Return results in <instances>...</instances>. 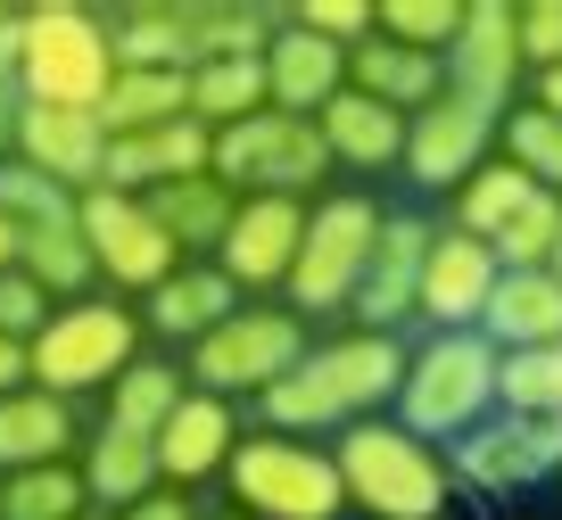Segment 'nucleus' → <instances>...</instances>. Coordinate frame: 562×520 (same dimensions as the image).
<instances>
[{"mask_svg": "<svg viewBox=\"0 0 562 520\" xmlns=\"http://www.w3.org/2000/svg\"><path fill=\"white\" fill-rule=\"evenodd\" d=\"M405 355L414 347L397 339V330H348V339H323L299 355V372L290 381L265 388V430L281 438H323V430H356V421H372L389 397H397L405 381Z\"/></svg>", "mask_w": 562, "mask_h": 520, "instance_id": "1", "label": "nucleus"}, {"mask_svg": "<svg viewBox=\"0 0 562 520\" xmlns=\"http://www.w3.org/2000/svg\"><path fill=\"white\" fill-rule=\"evenodd\" d=\"M331 463H339L348 512L364 520H439L447 496H456V471L439 463V446H422L405 421H381V414L339 430Z\"/></svg>", "mask_w": 562, "mask_h": 520, "instance_id": "2", "label": "nucleus"}, {"mask_svg": "<svg viewBox=\"0 0 562 520\" xmlns=\"http://www.w3.org/2000/svg\"><path fill=\"white\" fill-rule=\"evenodd\" d=\"M140 306L124 297H75L50 306V323L25 339V388H50V397H83V388H116V372L140 364Z\"/></svg>", "mask_w": 562, "mask_h": 520, "instance_id": "3", "label": "nucleus"}, {"mask_svg": "<svg viewBox=\"0 0 562 520\" xmlns=\"http://www.w3.org/2000/svg\"><path fill=\"white\" fill-rule=\"evenodd\" d=\"M116 83L108 18L83 0H34L18 9V91L34 108H100Z\"/></svg>", "mask_w": 562, "mask_h": 520, "instance_id": "4", "label": "nucleus"}, {"mask_svg": "<svg viewBox=\"0 0 562 520\" xmlns=\"http://www.w3.org/2000/svg\"><path fill=\"white\" fill-rule=\"evenodd\" d=\"M496 355L480 330H430V339L405 355L397 381V421L430 446V438H472L496 405Z\"/></svg>", "mask_w": 562, "mask_h": 520, "instance_id": "5", "label": "nucleus"}, {"mask_svg": "<svg viewBox=\"0 0 562 520\" xmlns=\"http://www.w3.org/2000/svg\"><path fill=\"white\" fill-rule=\"evenodd\" d=\"M372 240H381V207L364 191H331L306 207V231H299V257H290V281H281V306L299 314H348L356 290H364V264H372Z\"/></svg>", "mask_w": 562, "mask_h": 520, "instance_id": "6", "label": "nucleus"}, {"mask_svg": "<svg viewBox=\"0 0 562 520\" xmlns=\"http://www.w3.org/2000/svg\"><path fill=\"white\" fill-rule=\"evenodd\" d=\"M224 487H232V504H240V520H339L348 512L331 446L281 438V430L240 438L232 463H224Z\"/></svg>", "mask_w": 562, "mask_h": 520, "instance_id": "7", "label": "nucleus"}, {"mask_svg": "<svg viewBox=\"0 0 562 520\" xmlns=\"http://www.w3.org/2000/svg\"><path fill=\"white\" fill-rule=\"evenodd\" d=\"M207 173L224 182L232 199H306L331 173V149L306 116H281V108H257V116L224 124L215 133Z\"/></svg>", "mask_w": 562, "mask_h": 520, "instance_id": "8", "label": "nucleus"}, {"mask_svg": "<svg viewBox=\"0 0 562 520\" xmlns=\"http://www.w3.org/2000/svg\"><path fill=\"white\" fill-rule=\"evenodd\" d=\"M306 355V323L290 306H232L207 339L191 347V388L207 397H265L273 381H290Z\"/></svg>", "mask_w": 562, "mask_h": 520, "instance_id": "9", "label": "nucleus"}, {"mask_svg": "<svg viewBox=\"0 0 562 520\" xmlns=\"http://www.w3.org/2000/svg\"><path fill=\"white\" fill-rule=\"evenodd\" d=\"M75 231H83V248H91V273L116 297H149L182 264V248L158 231V215L140 207L133 191H83L75 199Z\"/></svg>", "mask_w": 562, "mask_h": 520, "instance_id": "10", "label": "nucleus"}, {"mask_svg": "<svg viewBox=\"0 0 562 520\" xmlns=\"http://www.w3.org/2000/svg\"><path fill=\"white\" fill-rule=\"evenodd\" d=\"M447 67V91H456L463 108H480V116H505L513 91H521V42H513V9L505 0H463V25L456 42L439 50Z\"/></svg>", "mask_w": 562, "mask_h": 520, "instance_id": "11", "label": "nucleus"}, {"mask_svg": "<svg viewBox=\"0 0 562 520\" xmlns=\"http://www.w3.org/2000/svg\"><path fill=\"white\" fill-rule=\"evenodd\" d=\"M496 157V116H480V108H463L456 91H439L430 108H414L405 116V182H422V191H463L480 166Z\"/></svg>", "mask_w": 562, "mask_h": 520, "instance_id": "12", "label": "nucleus"}, {"mask_svg": "<svg viewBox=\"0 0 562 520\" xmlns=\"http://www.w3.org/2000/svg\"><path fill=\"white\" fill-rule=\"evenodd\" d=\"M299 231H306V199H240L207 264L240 297L281 290V281H290V257H299Z\"/></svg>", "mask_w": 562, "mask_h": 520, "instance_id": "13", "label": "nucleus"}, {"mask_svg": "<svg viewBox=\"0 0 562 520\" xmlns=\"http://www.w3.org/2000/svg\"><path fill=\"white\" fill-rule=\"evenodd\" d=\"M9 157L83 199V191H100V173H108V124H100V108H34L25 100Z\"/></svg>", "mask_w": 562, "mask_h": 520, "instance_id": "14", "label": "nucleus"}, {"mask_svg": "<svg viewBox=\"0 0 562 520\" xmlns=\"http://www.w3.org/2000/svg\"><path fill=\"white\" fill-rule=\"evenodd\" d=\"M447 471H456L463 487H488V496L529 487V479H546V471H562V421L496 414V421H480L472 438H456V463Z\"/></svg>", "mask_w": 562, "mask_h": 520, "instance_id": "15", "label": "nucleus"}, {"mask_svg": "<svg viewBox=\"0 0 562 520\" xmlns=\"http://www.w3.org/2000/svg\"><path fill=\"white\" fill-rule=\"evenodd\" d=\"M496 281H505L496 248H488V240H463L456 224H439V240H430V257H422V297H414V314H422L430 330H480Z\"/></svg>", "mask_w": 562, "mask_h": 520, "instance_id": "16", "label": "nucleus"}, {"mask_svg": "<svg viewBox=\"0 0 562 520\" xmlns=\"http://www.w3.org/2000/svg\"><path fill=\"white\" fill-rule=\"evenodd\" d=\"M158 479L175 487V496H191L199 479H224L232 446H240V414H232L224 397H207V388H182V405L158 421Z\"/></svg>", "mask_w": 562, "mask_h": 520, "instance_id": "17", "label": "nucleus"}, {"mask_svg": "<svg viewBox=\"0 0 562 520\" xmlns=\"http://www.w3.org/2000/svg\"><path fill=\"white\" fill-rule=\"evenodd\" d=\"M439 224L430 215H381V240H372V264H364V290H356V330H397L422 297V257H430Z\"/></svg>", "mask_w": 562, "mask_h": 520, "instance_id": "18", "label": "nucleus"}, {"mask_svg": "<svg viewBox=\"0 0 562 520\" xmlns=\"http://www.w3.org/2000/svg\"><path fill=\"white\" fill-rule=\"evenodd\" d=\"M339 91H348V50H331V42H315L306 25L281 18V34L265 42V108L315 124Z\"/></svg>", "mask_w": 562, "mask_h": 520, "instance_id": "19", "label": "nucleus"}, {"mask_svg": "<svg viewBox=\"0 0 562 520\" xmlns=\"http://www.w3.org/2000/svg\"><path fill=\"white\" fill-rule=\"evenodd\" d=\"M207 157H215V133H207V124H191V116L149 124V133L108 140V173H100V191H133V199H149L158 182L207 173Z\"/></svg>", "mask_w": 562, "mask_h": 520, "instance_id": "20", "label": "nucleus"}, {"mask_svg": "<svg viewBox=\"0 0 562 520\" xmlns=\"http://www.w3.org/2000/svg\"><path fill=\"white\" fill-rule=\"evenodd\" d=\"M348 91L372 108H389V116H414V108H430L447 91V67L439 50H405V42H356L348 50Z\"/></svg>", "mask_w": 562, "mask_h": 520, "instance_id": "21", "label": "nucleus"}, {"mask_svg": "<svg viewBox=\"0 0 562 520\" xmlns=\"http://www.w3.org/2000/svg\"><path fill=\"white\" fill-rule=\"evenodd\" d=\"M232 306H248L240 290H232L224 273H215L207 257H191V264H175V273L158 281V290L140 297V330H158V339H182V347H199L215 323H224Z\"/></svg>", "mask_w": 562, "mask_h": 520, "instance_id": "22", "label": "nucleus"}, {"mask_svg": "<svg viewBox=\"0 0 562 520\" xmlns=\"http://www.w3.org/2000/svg\"><path fill=\"white\" fill-rule=\"evenodd\" d=\"M83 430H75V405L50 388H9L0 397V479L9 471H42V463H75Z\"/></svg>", "mask_w": 562, "mask_h": 520, "instance_id": "23", "label": "nucleus"}, {"mask_svg": "<svg viewBox=\"0 0 562 520\" xmlns=\"http://www.w3.org/2000/svg\"><path fill=\"white\" fill-rule=\"evenodd\" d=\"M480 339L496 355H529V347H562V281L554 273H505L480 314Z\"/></svg>", "mask_w": 562, "mask_h": 520, "instance_id": "24", "label": "nucleus"}, {"mask_svg": "<svg viewBox=\"0 0 562 520\" xmlns=\"http://www.w3.org/2000/svg\"><path fill=\"white\" fill-rule=\"evenodd\" d=\"M75 471H83V496H91V512H124V504H140V496H158V446L149 438H133V430H91L83 438V454H75Z\"/></svg>", "mask_w": 562, "mask_h": 520, "instance_id": "25", "label": "nucleus"}, {"mask_svg": "<svg viewBox=\"0 0 562 520\" xmlns=\"http://www.w3.org/2000/svg\"><path fill=\"white\" fill-rule=\"evenodd\" d=\"M140 207L158 215V231L182 248V264H191V257H215V240H224V224H232L240 199H232L215 173H182V182H158Z\"/></svg>", "mask_w": 562, "mask_h": 520, "instance_id": "26", "label": "nucleus"}, {"mask_svg": "<svg viewBox=\"0 0 562 520\" xmlns=\"http://www.w3.org/2000/svg\"><path fill=\"white\" fill-rule=\"evenodd\" d=\"M315 133H323V149H331V166H348V173H389L405 157V116L356 100V91H339V100L323 108Z\"/></svg>", "mask_w": 562, "mask_h": 520, "instance_id": "27", "label": "nucleus"}, {"mask_svg": "<svg viewBox=\"0 0 562 520\" xmlns=\"http://www.w3.org/2000/svg\"><path fill=\"white\" fill-rule=\"evenodd\" d=\"M108 58L149 75H191V34H182V0H140L108 18Z\"/></svg>", "mask_w": 562, "mask_h": 520, "instance_id": "28", "label": "nucleus"}, {"mask_svg": "<svg viewBox=\"0 0 562 520\" xmlns=\"http://www.w3.org/2000/svg\"><path fill=\"white\" fill-rule=\"evenodd\" d=\"M18 273L34 281L50 306H75V297H91V281H100L75 224H34V231H18Z\"/></svg>", "mask_w": 562, "mask_h": 520, "instance_id": "29", "label": "nucleus"}, {"mask_svg": "<svg viewBox=\"0 0 562 520\" xmlns=\"http://www.w3.org/2000/svg\"><path fill=\"white\" fill-rule=\"evenodd\" d=\"M175 116H191V75L116 67V83H108V100H100L108 140H124V133H149V124H175Z\"/></svg>", "mask_w": 562, "mask_h": 520, "instance_id": "30", "label": "nucleus"}, {"mask_svg": "<svg viewBox=\"0 0 562 520\" xmlns=\"http://www.w3.org/2000/svg\"><path fill=\"white\" fill-rule=\"evenodd\" d=\"M182 388H191V372H182V364H166V355H140V364L116 372V388H108V430L158 438V421L182 405Z\"/></svg>", "mask_w": 562, "mask_h": 520, "instance_id": "31", "label": "nucleus"}, {"mask_svg": "<svg viewBox=\"0 0 562 520\" xmlns=\"http://www.w3.org/2000/svg\"><path fill=\"white\" fill-rule=\"evenodd\" d=\"M257 108H265V58H199L191 67V124L224 133Z\"/></svg>", "mask_w": 562, "mask_h": 520, "instance_id": "32", "label": "nucleus"}, {"mask_svg": "<svg viewBox=\"0 0 562 520\" xmlns=\"http://www.w3.org/2000/svg\"><path fill=\"white\" fill-rule=\"evenodd\" d=\"M496 157H505L521 182H538V191L562 199V116H546V108L513 100L505 116H496Z\"/></svg>", "mask_w": 562, "mask_h": 520, "instance_id": "33", "label": "nucleus"}, {"mask_svg": "<svg viewBox=\"0 0 562 520\" xmlns=\"http://www.w3.org/2000/svg\"><path fill=\"white\" fill-rule=\"evenodd\" d=\"M529 199H538V182H521L505 157H488V166H480L472 182L456 191V231H463V240H488V248H496V240L513 231V215L529 207Z\"/></svg>", "mask_w": 562, "mask_h": 520, "instance_id": "34", "label": "nucleus"}, {"mask_svg": "<svg viewBox=\"0 0 562 520\" xmlns=\"http://www.w3.org/2000/svg\"><path fill=\"white\" fill-rule=\"evenodd\" d=\"M0 520H91L83 471H75V463L9 471V479H0Z\"/></svg>", "mask_w": 562, "mask_h": 520, "instance_id": "35", "label": "nucleus"}, {"mask_svg": "<svg viewBox=\"0 0 562 520\" xmlns=\"http://www.w3.org/2000/svg\"><path fill=\"white\" fill-rule=\"evenodd\" d=\"M496 405H505V414L562 421V347H529V355H505V364H496Z\"/></svg>", "mask_w": 562, "mask_h": 520, "instance_id": "36", "label": "nucleus"}, {"mask_svg": "<svg viewBox=\"0 0 562 520\" xmlns=\"http://www.w3.org/2000/svg\"><path fill=\"white\" fill-rule=\"evenodd\" d=\"M463 25V0H372V34L405 50H447Z\"/></svg>", "mask_w": 562, "mask_h": 520, "instance_id": "37", "label": "nucleus"}, {"mask_svg": "<svg viewBox=\"0 0 562 520\" xmlns=\"http://www.w3.org/2000/svg\"><path fill=\"white\" fill-rule=\"evenodd\" d=\"M0 215H9L18 231H34V224H75V191H58L50 173L18 166V157H0Z\"/></svg>", "mask_w": 562, "mask_h": 520, "instance_id": "38", "label": "nucleus"}, {"mask_svg": "<svg viewBox=\"0 0 562 520\" xmlns=\"http://www.w3.org/2000/svg\"><path fill=\"white\" fill-rule=\"evenodd\" d=\"M554 240H562V199H554V191H538L521 215H513V231L496 240V264H505V273H546Z\"/></svg>", "mask_w": 562, "mask_h": 520, "instance_id": "39", "label": "nucleus"}, {"mask_svg": "<svg viewBox=\"0 0 562 520\" xmlns=\"http://www.w3.org/2000/svg\"><path fill=\"white\" fill-rule=\"evenodd\" d=\"M290 25H306V34L331 42V50H356V42H372V0H299Z\"/></svg>", "mask_w": 562, "mask_h": 520, "instance_id": "40", "label": "nucleus"}, {"mask_svg": "<svg viewBox=\"0 0 562 520\" xmlns=\"http://www.w3.org/2000/svg\"><path fill=\"white\" fill-rule=\"evenodd\" d=\"M513 42H521L529 75L562 67V0H521V9H513Z\"/></svg>", "mask_w": 562, "mask_h": 520, "instance_id": "41", "label": "nucleus"}, {"mask_svg": "<svg viewBox=\"0 0 562 520\" xmlns=\"http://www.w3.org/2000/svg\"><path fill=\"white\" fill-rule=\"evenodd\" d=\"M42 323H50V297H42L34 281L9 264V273H0V339H18V347H25Z\"/></svg>", "mask_w": 562, "mask_h": 520, "instance_id": "42", "label": "nucleus"}, {"mask_svg": "<svg viewBox=\"0 0 562 520\" xmlns=\"http://www.w3.org/2000/svg\"><path fill=\"white\" fill-rule=\"evenodd\" d=\"M18 108H25V91H18V34H9L0 42V157L18 140Z\"/></svg>", "mask_w": 562, "mask_h": 520, "instance_id": "43", "label": "nucleus"}, {"mask_svg": "<svg viewBox=\"0 0 562 520\" xmlns=\"http://www.w3.org/2000/svg\"><path fill=\"white\" fill-rule=\"evenodd\" d=\"M116 520H199V512H191V504L175 496V487H158V496H140V504H124Z\"/></svg>", "mask_w": 562, "mask_h": 520, "instance_id": "44", "label": "nucleus"}, {"mask_svg": "<svg viewBox=\"0 0 562 520\" xmlns=\"http://www.w3.org/2000/svg\"><path fill=\"white\" fill-rule=\"evenodd\" d=\"M529 108H546V116H562V67L529 75Z\"/></svg>", "mask_w": 562, "mask_h": 520, "instance_id": "45", "label": "nucleus"}, {"mask_svg": "<svg viewBox=\"0 0 562 520\" xmlns=\"http://www.w3.org/2000/svg\"><path fill=\"white\" fill-rule=\"evenodd\" d=\"M9 388H25V347L18 339H0V397H9Z\"/></svg>", "mask_w": 562, "mask_h": 520, "instance_id": "46", "label": "nucleus"}, {"mask_svg": "<svg viewBox=\"0 0 562 520\" xmlns=\"http://www.w3.org/2000/svg\"><path fill=\"white\" fill-rule=\"evenodd\" d=\"M9 264H18V224L0 215V273H9Z\"/></svg>", "mask_w": 562, "mask_h": 520, "instance_id": "47", "label": "nucleus"}, {"mask_svg": "<svg viewBox=\"0 0 562 520\" xmlns=\"http://www.w3.org/2000/svg\"><path fill=\"white\" fill-rule=\"evenodd\" d=\"M9 34H18V9H0V42H9Z\"/></svg>", "mask_w": 562, "mask_h": 520, "instance_id": "48", "label": "nucleus"}, {"mask_svg": "<svg viewBox=\"0 0 562 520\" xmlns=\"http://www.w3.org/2000/svg\"><path fill=\"white\" fill-rule=\"evenodd\" d=\"M546 273H554V281H562V240H554V257H546Z\"/></svg>", "mask_w": 562, "mask_h": 520, "instance_id": "49", "label": "nucleus"}, {"mask_svg": "<svg viewBox=\"0 0 562 520\" xmlns=\"http://www.w3.org/2000/svg\"><path fill=\"white\" fill-rule=\"evenodd\" d=\"M199 520H240V512H199Z\"/></svg>", "mask_w": 562, "mask_h": 520, "instance_id": "50", "label": "nucleus"}, {"mask_svg": "<svg viewBox=\"0 0 562 520\" xmlns=\"http://www.w3.org/2000/svg\"><path fill=\"white\" fill-rule=\"evenodd\" d=\"M91 520H100V512H91Z\"/></svg>", "mask_w": 562, "mask_h": 520, "instance_id": "51", "label": "nucleus"}]
</instances>
